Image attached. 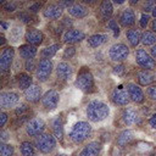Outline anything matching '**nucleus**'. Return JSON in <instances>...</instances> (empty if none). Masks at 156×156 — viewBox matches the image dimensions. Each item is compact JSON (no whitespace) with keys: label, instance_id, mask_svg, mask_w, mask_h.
I'll use <instances>...</instances> for the list:
<instances>
[{"label":"nucleus","instance_id":"obj_6","mask_svg":"<svg viewBox=\"0 0 156 156\" xmlns=\"http://www.w3.org/2000/svg\"><path fill=\"white\" fill-rule=\"evenodd\" d=\"M51 69H52V63L50 60H46V58H43L39 61V65L37 67V78L38 80L40 82H45L50 73H51Z\"/></svg>","mask_w":156,"mask_h":156},{"label":"nucleus","instance_id":"obj_43","mask_svg":"<svg viewBox=\"0 0 156 156\" xmlns=\"http://www.w3.org/2000/svg\"><path fill=\"white\" fill-rule=\"evenodd\" d=\"M40 6H41V4H39V2H37V4H34L33 6H30L29 7V10L32 11V12H37L39 9H40Z\"/></svg>","mask_w":156,"mask_h":156},{"label":"nucleus","instance_id":"obj_28","mask_svg":"<svg viewBox=\"0 0 156 156\" xmlns=\"http://www.w3.org/2000/svg\"><path fill=\"white\" fill-rule=\"evenodd\" d=\"M105 41H106V35H102V34H94L88 39V44L91 48H98Z\"/></svg>","mask_w":156,"mask_h":156},{"label":"nucleus","instance_id":"obj_41","mask_svg":"<svg viewBox=\"0 0 156 156\" xmlns=\"http://www.w3.org/2000/svg\"><path fill=\"white\" fill-rule=\"evenodd\" d=\"M6 121H7V115H6L5 112H2V113L0 115V126L4 127L5 123H6Z\"/></svg>","mask_w":156,"mask_h":156},{"label":"nucleus","instance_id":"obj_49","mask_svg":"<svg viewBox=\"0 0 156 156\" xmlns=\"http://www.w3.org/2000/svg\"><path fill=\"white\" fill-rule=\"evenodd\" d=\"M152 29H154V30L156 32V20H155V21L152 22Z\"/></svg>","mask_w":156,"mask_h":156},{"label":"nucleus","instance_id":"obj_2","mask_svg":"<svg viewBox=\"0 0 156 156\" xmlns=\"http://www.w3.org/2000/svg\"><path fill=\"white\" fill-rule=\"evenodd\" d=\"M90 132H91L90 124L88 122L80 121V122H78V123H76L73 126L69 136H71L72 141H74L76 144H79V143L84 141L88 138V135L90 134Z\"/></svg>","mask_w":156,"mask_h":156},{"label":"nucleus","instance_id":"obj_9","mask_svg":"<svg viewBox=\"0 0 156 156\" xmlns=\"http://www.w3.org/2000/svg\"><path fill=\"white\" fill-rule=\"evenodd\" d=\"M13 55H15V50L11 46L2 50V52L0 55V69H1V72H6L10 68L12 60H13Z\"/></svg>","mask_w":156,"mask_h":156},{"label":"nucleus","instance_id":"obj_27","mask_svg":"<svg viewBox=\"0 0 156 156\" xmlns=\"http://www.w3.org/2000/svg\"><path fill=\"white\" fill-rule=\"evenodd\" d=\"M133 136H134V133L132 130H123L117 138V144L119 146H124L133 139Z\"/></svg>","mask_w":156,"mask_h":156},{"label":"nucleus","instance_id":"obj_14","mask_svg":"<svg viewBox=\"0 0 156 156\" xmlns=\"http://www.w3.org/2000/svg\"><path fill=\"white\" fill-rule=\"evenodd\" d=\"M127 91H128V95L129 98L134 101V102H143L144 101V94H143V90L134 83H129L127 85Z\"/></svg>","mask_w":156,"mask_h":156},{"label":"nucleus","instance_id":"obj_5","mask_svg":"<svg viewBox=\"0 0 156 156\" xmlns=\"http://www.w3.org/2000/svg\"><path fill=\"white\" fill-rule=\"evenodd\" d=\"M135 60H136V63L139 65V66H141L143 68H145V69H152V68H155V61H154V58L145 51V50H143V49H139L138 51H136V54H135Z\"/></svg>","mask_w":156,"mask_h":156},{"label":"nucleus","instance_id":"obj_17","mask_svg":"<svg viewBox=\"0 0 156 156\" xmlns=\"http://www.w3.org/2000/svg\"><path fill=\"white\" fill-rule=\"evenodd\" d=\"M101 150V145L98 141H91L89 143L79 154V156H99Z\"/></svg>","mask_w":156,"mask_h":156},{"label":"nucleus","instance_id":"obj_33","mask_svg":"<svg viewBox=\"0 0 156 156\" xmlns=\"http://www.w3.org/2000/svg\"><path fill=\"white\" fill-rule=\"evenodd\" d=\"M141 41L144 45H152L156 41V34L152 32H144L141 35Z\"/></svg>","mask_w":156,"mask_h":156},{"label":"nucleus","instance_id":"obj_44","mask_svg":"<svg viewBox=\"0 0 156 156\" xmlns=\"http://www.w3.org/2000/svg\"><path fill=\"white\" fill-rule=\"evenodd\" d=\"M18 17H20V18H22V21H23V22H26V23L30 21V17H29V16H27L26 13H21Z\"/></svg>","mask_w":156,"mask_h":156},{"label":"nucleus","instance_id":"obj_47","mask_svg":"<svg viewBox=\"0 0 156 156\" xmlns=\"http://www.w3.org/2000/svg\"><path fill=\"white\" fill-rule=\"evenodd\" d=\"M151 55H152L154 57H156V45L151 48Z\"/></svg>","mask_w":156,"mask_h":156},{"label":"nucleus","instance_id":"obj_4","mask_svg":"<svg viewBox=\"0 0 156 156\" xmlns=\"http://www.w3.org/2000/svg\"><path fill=\"white\" fill-rule=\"evenodd\" d=\"M76 87L83 91H90L94 88V78L91 73L89 71H82L76 79Z\"/></svg>","mask_w":156,"mask_h":156},{"label":"nucleus","instance_id":"obj_26","mask_svg":"<svg viewBox=\"0 0 156 156\" xmlns=\"http://www.w3.org/2000/svg\"><path fill=\"white\" fill-rule=\"evenodd\" d=\"M100 15H101V17L104 18V20H107L111 15H112V11H113V7H112V4L110 2V1H107V0H105V1H102L101 2V5H100Z\"/></svg>","mask_w":156,"mask_h":156},{"label":"nucleus","instance_id":"obj_48","mask_svg":"<svg viewBox=\"0 0 156 156\" xmlns=\"http://www.w3.org/2000/svg\"><path fill=\"white\" fill-rule=\"evenodd\" d=\"M5 9H6L7 11H13V6H12V5H6Z\"/></svg>","mask_w":156,"mask_h":156},{"label":"nucleus","instance_id":"obj_32","mask_svg":"<svg viewBox=\"0 0 156 156\" xmlns=\"http://www.w3.org/2000/svg\"><path fill=\"white\" fill-rule=\"evenodd\" d=\"M58 48H60V45L58 44H54V45H51V46H48V48H45L43 51H41V57L43 58H49V57H52L55 54H56V51L58 50Z\"/></svg>","mask_w":156,"mask_h":156},{"label":"nucleus","instance_id":"obj_10","mask_svg":"<svg viewBox=\"0 0 156 156\" xmlns=\"http://www.w3.org/2000/svg\"><path fill=\"white\" fill-rule=\"evenodd\" d=\"M58 102V93L56 90H49L41 98V104L48 110H54Z\"/></svg>","mask_w":156,"mask_h":156},{"label":"nucleus","instance_id":"obj_13","mask_svg":"<svg viewBox=\"0 0 156 156\" xmlns=\"http://www.w3.org/2000/svg\"><path fill=\"white\" fill-rule=\"evenodd\" d=\"M62 6L61 5H57V4H50L48 5L44 11H43V15L49 18V20H56V18H60L61 15H62Z\"/></svg>","mask_w":156,"mask_h":156},{"label":"nucleus","instance_id":"obj_40","mask_svg":"<svg viewBox=\"0 0 156 156\" xmlns=\"http://www.w3.org/2000/svg\"><path fill=\"white\" fill-rule=\"evenodd\" d=\"M34 67H35V63H34V60L33 58L26 61V69L27 71H32V69H34Z\"/></svg>","mask_w":156,"mask_h":156},{"label":"nucleus","instance_id":"obj_3","mask_svg":"<svg viewBox=\"0 0 156 156\" xmlns=\"http://www.w3.org/2000/svg\"><path fill=\"white\" fill-rule=\"evenodd\" d=\"M35 144H37V147L39 151H41L43 154H49L55 149L56 140L50 134H41V135H39V138H37Z\"/></svg>","mask_w":156,"mask_h":156},{"label":"nucleus","instance_id":"obj_51","mask_svg":"<svg viewBox=\"0 0 156 156\" xmlns=\"http://www.w3.org/2000/svg\"><path fill=\"white\" fill-rule=\"evenodd\" d=\"M1 26H2V28H4V29H6V28H7V24H6V23H4V22H1Z\"/></svg>","mask_w":156,"mask_h":156},{"label":"nucleus","instance_id":"obj_37","mask_svg":"<svg viewBox=\"0 0 156 156\" xmlns=\"http://www.w3.org/2000/svg\"><path fill=\"white\" fill-rule=\"evenodd\" d=\"M74 54H76V49H74L73 46H69V48H67V49L65 50L63 57H72Z\"/></svg>","mask_w":156,"mask_h":156},{"label":"nucleus","instance_id":"obj_31","mask_svg":"<svg viewBox=\"0 0 156 156\" xmlns=\"http://www.w3.org/2000/svg\"><path fill=\"white\" fill-rule=\"evenodd\" d=\"M21 154L22 156H35V150L30 143L23 141L21 144Z\"/></svg>","mask_w":156,"mask_h":156},{"label":"nucleus","instance_id":"obj_29","mask_svg":"<svg viewBox=\"0 0 156 156\" xmlns=\"http://www.w3.org/2000/svg\"><path fill=\"white\" fill-rule=\"evenodd\" d=\"M127 38H128V40H129V43H130L132 46H136V45L139 44L140 39H141L140 33H139L138 30H135V29H129V30H127Z\"/></svg>","mask_w":156,"mask_h":156},{"label":"nucleus","instance_id":"obj_21","mask_svg":"<svg viewBox=\"0 0 156 156\" xmlns=\"http://www.w3.org/2000/svg\"><path fill=\"white\" fill-rule=\"evenodd\" d=\"M138 80L141 85H149L151 84L154 80H155V74L147 69H144V71H140L138 73Z\"/></svg>","mask_w":156,"mask_h":156},{"label":"nucleus","instance_id":"obj_24","mask_svg":"<svg viewBox=\"0 0 156 156\" xmlns=\"http://www.w3.org/2000/svg\"><path fill=\"white\" fill-rule=\"evenodd\" d=\"M123 121H124V123H127V124H134L136 121H138V113H136V111L134 110V108H130V107H128V108H126L124 110V112H123Z\"/></svg>","mask_w":156,"mask_h":156},{"label":"nucleus","instance_id":"obj_25","mask_svg":"<svg viewBox=\"0 0 156 156\" xmlns=\"http://www.w3.org/2000/svg\"><path fill=\"white\" fill-rule=\"evenodd\" d=\"M17 80H18V87H20V89H22V90H24V91H26L30 85H33V84H32V78H30V76L27 74V73H20L18 77H17Z\"/></svg>","mask_w":156,"mask_h":156},{"label":"nucleus","instance_id":"obj_38","mask_svg":"<svg viewBox=\"0 0 156 156\" xmlns=\"http://www.w3.org/2000/svg\"><path fill=\"white\" fill-rule=\"evenodd\" d=\"M149 15H145V13H143L141 15V17H140V27H143V28H145L146 27V24H147V22H149Z\"/></svg>","mask_w":156,"mask_h":156},{"label":"nucleus","instance_id":"obj_18","mask_svg":"<svg viewBox=\"0 0 156 156\" xmlns=\"http://www.w3.org/2000/svg\"><path fill=\"white\" fill-rule=\"evenodd\" d=\"M40 94H41L40 87L37 85V84L30 85V87L24 91L26 99H27L28 101H30V102H37V101L40 99Z\"/></svg>","mask_w":156,"mask_h":156},{"label":"nucleus","instance_id":"obj_35","mask_svg":"<svg viewBox=\"0 0 156 156\" xmlns=\"http://www.w3.org/2000/svg\"><path fill=\"white\" fill-rule=\"evenodd\" d=\"M108 28L113 32V35H115V37H118V34H119V28H118V26H117V23H116L115 20H110V21H108Z\"/></svg>","mask_w":156,"mask_h":156},{"label":"nucleus","instance_id":"obj_7","mask_svg":"<svg viewBox=\"0 0 156 156\" xmlns=\"http://www.w3.org/2000/svg\"><path fill=\"white\" fill-rule=\"evenodd\" d=\"M108 54L113 61H123L124 58H127L129 54V49L124 44H115L111 46Z\"/></svg>","mask_w":156,"mask_h":156},{"label":"nucleus","instance_id":"obj_12","mask_svg":"<svg viewBox=\"0 0 156 156\" xmlns=\"http://www.w3.org/2000/svg\"><path fill=\"white\" fill-rule=\"evenodd\" d=\"M128 98H129V95L122 87H118V88L113 89V91H112V100L115 104H117L119 106H126L129 100Z\"/></svg>","mask_w":156,"mask_h":156},{"label":"nucleus","instance_id":"obj_15","mask_svg":"<svg viewBox=\"0 0 156 156\" xmlns=\"http://www.w3.org/2000/svg\"><path fill=\"white\" fill-rule=\"evenodd\" d=\"M84 38H85V34H84L83 32H80V30H77V29L67 30V32L63 34V41H65V43H69V44L82 41Z\"/></svg>","mask_w":156,"mask_h":156},{"label":"nucleus","instance_id":"obj_16","mask_svg":"<svg viewBox=\"0 0 156 156\" xmlns=\"http://www.w3.org/2000/svg\"><path fill=\"white\" fill-rule=\"evenodd\" d=\"M44 39V35L40 30H37V29H30L26 33V40L33 45V46H37V45H40L41 41Z\"/></svg>","mask_w":156,"mask_h":156},{"label":"nucleus","instance_id":"obj_36","mask_svg":"<svg viewBox=\"0 0 156 156\" xmlns=\"http://www.w3.org/2000/svg\"><path fill=\"white\" fill-rule=\"evenodd\" d=\"M27 111H28V106H27V105H21V106H18V107L15 110V113H16V116L22 117V116H27V115H26Z\"/></svg>","mask_w":156,"mask_h":156},{"label":"nucleus","instance_id":"obj_11","mask_svg":"<svg viewBox=\"0 0 156 156\" xmlns=\"http://www.w3.org/2000/svg\"><path fill=\"white\" fill-rule=\"evenodd\" d=\"M18 102V95L16 93H1L0 95V106L2 108H10Z\"/></svg>","mask_w":156,"mask_h":156},{"label":"nucleus","instance_id":"obj_19","mask_svg":"<svg viewBox=\"0 0 156 156\" xmlns=\"http://www.w3.org/2000/svg\"><path fill=\"white\" fill-rule=\"evenodd\" d=\"M119 22L123 27H130L134 24L135 22V17H134V12L130 9H126L121 16H119Z\"/></svg>","mask_w":156,"mask_h":156},{"label":"nucleus","instance_id":"obj_46","mask_svg":"<svg viewBox=\"0 0 156 156\" xmlns=\"http://www.w3.org/2000/svg\"><path fill=\"white\" fill-rule=\"evenodd\" d=\"M152 5H154V1H149L147 4H145V9H146V11H150V10L152 11V10H154V7H151Z\"/></svg>","mask_w":156,"mask_h":156},{"label":"nucleus","instance_id":"obj_34","mask_svg":"<svg viewBox=\"0 0 156 156\" xmlns=\"http://www.w3.org/2000/svg\"><path fill=\"white\" fill-rule=\"evenodd\" d=\"M13 154V147L7 144H1L0 145V156H12Z\"/></svg>","mask_w":156,"mask_h":156},{"label":"nucleus","instance_id":"obj_39","mask_svg":"<svg viewBox=\"0 0 156 156\" xmlns=\"http://www.w3.org/2000/svg\"><path fill=\"white\" fill-rule=\"evenodd\" d=\"M147 95L152 99V100H156V87H150L147 89Z\"/></svg>","mask_w":156,"mask_h":156},{"label":"nucleus","instance_id":"obj_53","mask_svg":"<svg viewBox=\"0 0 156 156\" xmlns=\"http://www.w3.org/2000/svg\"><path fill=\"white\" fill-rule=\"evenodd\" d=\"M151 156H155V155H151Z\"/></svg>","mask_w":156,"mask_h":156},{"label":"nucleus","instance_id":"obj_1","mask_svg":"<svg viewBox=\"0 0 156 156\" xmlns=\"http://www.w3.org/2000/svg\"><path fill=\"white\" fill-rule=\"evenodd\" d=\"M108 106L99 100H94L88 104L87 107V116L91 122H100L104 121L108 116Z\"/></svg>","mask_w":156,"mask_h":156},{"label":"nucleus","instance_id":"obj_50","mask_svg":"<svg viewBox=\"0 0 156 156\" xmlns=\"http://www.w3.org/2000/svg\"><path fill=\"white\" fill-rule=\"evenodd\" d=\"M152 15H154V17L156 18V6L154 7V10H152Z\"/></svg>","mask_w":156,"mask_h":156},{"label":"nucleus","instance_id":"obj_20","mask_svg":"<svg viewBox=\"0 0 156 156\" xmlns=\"http://www.w3.org/2000/svg\"><path fill=\"white\" fill-rule=\"evenodd\" d=\"M56 73H57V77L62 80H66L71 77L72 74V67L66 63V62H60L57 65V68H56Z\"/></svg>","mask_w":156,"mask_h":156},{"label":"nucleus","instance_id":"obj_30","mask_svg":"<svg viewBox=\"0 0 156 156\" xmlns=\"http://www.w3.org/2000/svg\"><path fill=\"white\" fill-rule=\"evenodd\" d=\"M52 130H54V134L57 139H62V135H63V128H62V121L60 117L55 118L54 122H52Z\"/></svg>","mask_w":156,"mask_h":156},{"label":"nucleus","instance_id":"obj_8","mask_svg":"<svg viewBox=\"0 0 156 156\" xmlns=\"http://www.w3.org/2000/svg\"><path fill=\"white\" fill-rule=\"evenodd\" d=\"M44 128H45V123H44V121L41 118H33L26 126V130L30 136L41 135Z\"/></svg>","mask_w":156,"mask_h":156},{"label":"nucleus","instance_id":"obj_22","mask_svg":"<svg viewBox=\"0 0 156 156\" xmlns=\"http://www.w3.org/2000/svg\"><path fill=\"white\" fill-rule=\"evenodd\" d=\"M68 12L76 18H83L88 15V9L83 5H80V4H76V5H73L72 7L68 9Z\"/></svg>","mask_w":156,"mask_h":156},{"label":"nucleus","instance_id":"obj_42","mask_svg":"<svg viewBox=\"0 0 156 156\" xmlns=\"http://www.w3.org/2000/svg\"><path fill=\"white\" fill-rule=\"evenodd\" d=\"M123 72H124V67H123L122 65L115 67V73H117V74H122Z\"/></svg>","mask_w":156,"mask_h":156},{"label":"nucleus","instance_id":"obj_45","mask_svg":"<svg viewBox=\"0 0 156 156\" xmlns=\"http://www.w3.org/2000/svg\"><path fill=\"white\" fill-rule=\"evenodd\" d=\"M150 126L154 127V128H156V113L150 118Z\"/></svg>","mask_w":156,"mask_h":156},{"label":"nucleus","instance_id":"obj_52","mask_svg":"<svg viewBox=\"0 0 156 156\" xmlns=\"http://www.w3.org/2000/svg\"><path fill=\"white\" fill-rule=\"evenodd\" d=\"M56 156H66V155H63V154H58V155H56Z\"/></svg>","mask_w":156,"mask_h":156},{"label":"nucleus","instance_id":"obj_23","mask_svg":"<svg viewBox=\"0 0 156 156\" xmlns=\"http://www.w3.org/2000/svg\"><path fill=\"white\" fill-rule=\"evenodd\" d=\"M35 54H37V49L33 45L27 44V45H22L20 48V55L26 60H32L35 56Z\"/></svg>","mask_w":156,"mask_h":156}]
</instances>
